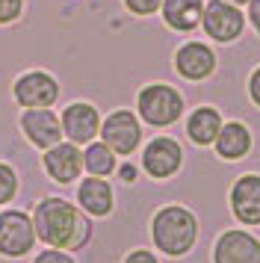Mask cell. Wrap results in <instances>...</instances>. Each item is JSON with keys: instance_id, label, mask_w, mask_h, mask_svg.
Masks as SVG:
<instances>
[{"instance_id": "cell-1", "label": "cell", "mask_w": 260, "mask_h": 263, "mask_svg": "<svg viewBox=\"0 0 260 263\" xmlns=\"http://www.w3.org/2000/svg\"><path fill=\"white\" fill-rule=\"evenodd\" d=\"M35 237L47 242L50 249H71L77 251L92 237V225L86 216L77 213V207L65 198H45L39 201L33 216Z\"/></svg>"}, {"instance_id": "cell-16", "label": "cell", "mask_w": 260, "mask_h": 263, "mask_svg": "<svg viewBox=\"0 0 260 263\" xmlns=\"http://www.w3.org/2000/svg\"><path fill=\"white\" fill-rule=\"evenodd\" d=\"M77 201L89 216H106L113 210V186L104 178H86L77 186Z\"/></svg>"}, {"instance_id": "cell-3", "label": "cell", "mask_w": 260, "mask_h": 263, "mask_svg": "<svg viewBox=\"0 0 260 263\" xmlns=\"http://www.w3.org/2000/svg\"><path fill=\"white\" fill-rule=\"evenodd\" d=\"M136 104H139L142 121H148L154 127H169L183 116V95L165 83L145 86L136 98Z\"/></svg>"}, {"instance_id": "cell-17", "label": "cell", "mask_w": 260, "mask_h": 263, "mask_svg": "<svg viewBox=\"0 0 260 263\" xmlns=\"http://www.w3.org/2000/svg\"><path fill=\"white\" fill-rule=\"evenodd\" d=\"M251 151V133L239 121H225L216 136V154L222 160H243Z\"/></svg>"}, {"instance_id": "cell-22", "label": "cell", "mask_w": 260, "mask_h": 263, "mask_svg": "<svg viewBox=\"0 0 260 263\" xmlns=\"http://www.w3.org/2000/svg\"><path fill=\"white\" fill-rule=\"evenodd\" d=\"M21 3L24 0H0V24H9L21 15Z\"/></svg>"}, {"instance_id": "cell-9", "label": "cell", "mask_w": 260, "mask_h": 263, "mask_svg": "<svg viewBox=\"0 0 260 263\" xmlns=\"http://www.w3.org/2000/svg\"><path fill=\"white\" fill-rule=\"evenodd\" d=\"M213 263H260V239L246 231H225L213 246Z\"/></svg>"}, {"instance_id": "cell-11", "label": "cell", "mask_w": 260, "mask_h": 263, "mask_svg": "<svg viewBox=\"0 0 260 263\" xmlns=\"http://www.w3.org/2000/svg\"><path fill=\"white\" fill-rule=\"evenodd\" d=\"M59 121H62V133L74 145L92 142L98 130H101V116H98V109L92 104H71V107H65Z\"/></svg>"}, {"instance_id": "cell-24", "label": "cell", "mask_w": 260, "mask_h": 263, "mask_svg": "<svg viewBox=\"0 0 260 263\" xmlns=\"http://www.w3.org/2000/svg\"><path fill=\"white\" fill-rule=\"evenodd\" d=\"M248 95H251V101L260 107V65L251 71V77H248Z\"/></svg>"}, {"instance_id": "cell-20", "label": "cell", "mask_w": 260, "mask_h": 263, "mask_svg": "<svg viewBox=\"0 0 260 263\" xmlns=\"http://www.w3.org/2000/svg\"><path fill=\"white\" fill-rule=\"evenodd\" d=\"M18 190V178H15V172H12L6 163H0V204H6L15 195Z\"/></svg>"}, {"instance_id": "cell-26", "label": "cell", "mask_w": 260, "mask_h": 263, "mask_svg": "<svg viewBox=\"0 0 260 263\" xmlns=\"http://www.w3.org/2000/svg\"><path fill=\"white\" fill-rule=\"evenodd\" d=\"M248 21L254 27V33L260 36V0H248Z\"/></svg>"}, {"instance_id": "cell-25", "label": "cell", "mask_w": 260, "mask_h": 263, "mask_svg": "<svg viewBox=\"0 0 260 263\" xmlns=\"http://www.w3.org/2000/svg\"><path fill=\"white\" fill-rule=\"evenodd\" d=\"M124 263H160V260L154 257L151 251H145V249H136V251H130L127 257H124Z\"/></svg>"}, {"instance_id": "cell-4", "label": "cell", "mask_w": 260, "mask_h": 263, "mask_svg": "<svg viewBox=\"0 0 260 263\" xmlns=\"http://www.w3.org/2000/svg\"><path fill=\"white\" fill-rule=\"evenodd\" d=\"M201 27L204 33L213 39V42H234L239 39L243 27H246V18H243V9L234 6V3H225V0H213V3H204V18H201Z\"/></svg>"}, {"instance_id": "cell-5", "label": "cell", "mask_w": 260, "mask_h": 263, "mask_svg": "<svg viewBox=\"0 0 260 263\" xmlns=\"http://www.w3.org/2000/svg\"><path fill=\"white\" fill-rule=\"evenodd\" d=\"M101 142H106L116 154H133L142 142V124L130 109H116L101 121Z\"/></svg>"}, {"instance_id": "cell-14", "label": "cell", "mask_w": 260, "mask_h": 263, "mask_svg": "<svg viewBox=\"0 0 260 263\" xmlns=\"http://www.w3.org/2000/svg\"><path fill=\"white\" fill-rule=\"evenodd\" d=\"M45 168L47 175L59 183H71L77 180V175L83 172V154L77 145H53L45 154Z\"/></svg>"}, {"instance_id": "cell-13", "label": "cell", "mask_w": 260, "mask_h": 263, "mask_svg": "<svg viewBox=\"0 0 260 263\" xmlns=\"http://www.w3.org/2000/svg\"><path fill=\"white\" fill-rule=\"evenodd\" d=\"M21 130L27 133V139L39 148H53L62 139V121L50 112L47 107L42 109H27L21 116Z\"/></svg>"}, {"instance_id": "cell-19", "label": "cell", "mask_w": 260, "mask_h": 263, "mask_svg": "<svg viewBox=\"0 0 260 263\" xmlns=\"http://www.w3.org/2000/svg\"><path fill=\"white\" fill-rule=\"evenodd\" d=\"M83 168L95 175V178H106L116 172V151L106 142H92L86 151H83Z\"/></svg>"}, {"instance_id": "cell-21", "label": "cell", "mask_w": 260, "mask_h": 263, "mask_svg": "<svg viewBox=\"0 0 260 263\" xmlns=\"http://www.w3.org/2000/svg\"><path fill=\"white\" fill-rule=\"evenodd\" d=\"M124 6H127L133 15H154L163 6V0H124Z\"/></svg>"}, {"instance_id": "cell-6", "label": "cell", "mask_w": 260, "mask_h": 263, "mask_svg": "<svg viewBox=\"0 0 260 263\" xmlns=\"http://www.w3.org/2000/svg\"><path fill=\"white\" fill-rule=\"evenodd\" d=\"M35 242L33 219L21 210H6L0 213V251L6 257H24Z\"/></svg>"}, {"instance_id": "cell-10", "label": "cell", "mask_w": 260, "mask_h": 263, "mask_svg": "<svg viewBox=\"0 0 260 263\" xmlns=\"http://www.w3.org/2000/svg\"><path fill=\"white\" fill-rule=\"evenodd\" d=\"M231 210L243 225H260V175H243L234 180Z\"/></svg>"}, {"instance_id": "cell-7", "label": "cell", "mask_w": 260, "mask_h": 263, "mask_svg": "<svg viewBox=\"0 0 260 263\" xmlns=\"http://www.w3.org/2000/svg\"><path fill=\"white\" fill-rule=\"evenodd\" d=\"M183 163V151L175 139L169 136H157L154 142L145 145V154H142V168L151 175V178L163 180V178H172L177 168Z\"/></svg>"}, {"instance_id": "cell-18", "label": "cell", "mask_w": 260, "mask_h": 263, "mask_svg": "<svg viewBox=\"0 0 260 263\" xmlns=\"http://www.w3.org/2000/svg\"><path fill=\"white\" fill-rule=\"evenodd\" d=\"M222 124L225 121H222V116H219V109L198 107L187 119V136L195 145H213L216 136H219V130H222Z\"/></svg>"}, {"instance_id": "cell-12", "label": "cell", "mask_w": 260, "mask_h": 263, "mask_svg": "<svg viewBox=\"0 0 260 263\" xmlns=\"http://www.w3.org/2000/svg\"><path fill=\"white\" fill-rule=\"evenodd\" d=\"M175 68L187 80H207L216 71V53L204 42H187L175 53Z\"/></svg>"}, {"instance_id": "cell-23", "label": "cell", "mask_w": 260, "mask_h": 263, "mask_svg": "<svg viewBox=\"0 0 260 263\" xmlns=\"http://www.w3.org/2000/svg\"><path fill=\"white\" fill-rule=\"evenodd\" d=\"M33 263H74V260H71L65 251H59V249H47V251H42V254H39V257H35Z\"/></svg>"}, {"instance_id": "cell-15", "label": "cell", "mask_w": 260, "mask_h": 263, "mask_svg": "<svg viewBox=\"0 0 260 263\" xmlns=\"http://www.w3.org/2000/svg\"><path fill=\"white\" fill-rule=\"evenodd\" d=\"M160 12H163V21L172 27V30L187 33V30L201 27V18H204V0H163Z\"/></svg>"}, {"instance_id": "cell-8", "label": "cell", "mask_w": 260, "mask_h": 263, "mask_svg": "<svg viewBox=\"0 0 260 263\" xmlns=\"http://www.w3.org/2000/svg\"><path fill=\"white\" fill-rule=\"evenodd\" d=\"M15 101L27 109H42V107H50L53 101L59 98V86L57 80L45 71H30L18 77V83H15Z\"/></svg>"}, {"instance_id": "cell-27", "label": "cell", "mask_w": 260, "mask_h": 263, "mask_svg": "<svg viewBox=\"0 0 260 263\" xmlns=\"http://www.w3.org/2000/svg\"><path fill=\"white\" fill-rule=\"evenodd\" d=\"M121 180H136V166H121Z\"/></svg>"}, {"instance_id": "cell-28", "label": "cell", "mask_w": 260, "mask_h": 263, "mask_svg": "<svg viewBox=\"0 0 260 263\" xmlns=\"http://www.w3.org/2000/svg\"><path fill=\"white\" fill-rule=\"evenodd\" d=\"M225 3H234V6H243V3H248V0H225Z\"/></svg>"}, {"instance_id": "cell-2", "label": "cell", "mask_w": 260, "mask_h": 263, "mask_svg": "<svg viewBox=\"0 0 260 263\" xmlns=\"http://www.w3.org/2000/svg\"><path fill=\"white\" fill-rule=\"evenodd\" d=\"M151 237H154V246L163 251V254H169V257H183L195 246L198 222H195V216L189 213L187 207L169 204V207H160L154 213Z\"/></svg>"}]
</instances>
